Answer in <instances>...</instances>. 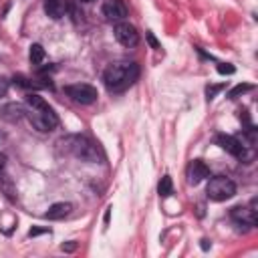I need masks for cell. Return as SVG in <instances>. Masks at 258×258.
Wrapping results in <instances>:
<instances>
[{"instance_id": "1", "label": "cell", "mask_w": 258, "mask_h": 258, "mask_svg": "<svg viewBox=\"0 0 258 258\" xmlns=\"http://www.w3.org/2000/svg\"><path fill=\"white\" fill-rule=\"evenodd\" d=\"M26 105H28V121L30 125L40 131V133H46V131H52L56 125H58V117L54 113V109L36 93H28L26 95Z\"/></svg>"}, {"instance_id": "2", "label": "cell", "mask_w": 258, "mask_h": 258, "mask_svg": "<svg viewBox=\"0 0 258 258\" xmlns=\"http://www.w3.org/2000/svg\"><path fill=\"white\" fill-rule=\"evenodd\" d=\"M139 77V67L137 62H129V60H121V62H111L105 73H103V83L109 91L113 93H121L127 87H131Z\"/></svg>"}, {"instance_id": "3", "label": "cell", "mask_w": 258, "mask_h": 258, "mask_svg": "<svg viewBox=\"0 0 258 258\" xmlns=\"http://www.w3.org/2000/svg\"><path fill=\"white\" fill-rule=\"evenodd\" d=\"M56 149L64 155H73V157H77L81 161H87V163L101 161L99 147L85 135H64L56 141Z\"/></svg>"}, {"instance_id": "4", "label": "cell", "mask_w": 258, "mask_h": 258, "mask_svg": "<svg viewBox=\"0 0 258 258\" xmlns=\"http://www.w3.org/2000/svg\"><path fill=\"white\" fill-rule=\"evenodd\" d=\"M206 194L214 202H224V200H230L236 196V183L230 177L216 175V177H210V181L206 185Z\"/></svg>"}, {"instance_id": "5", "label": "cell", "mask_w": 258, "mask_h": 258, "mask_svg": "<svg viewBox=\"0 0 258 258\" xmlns=\"http://www.w3.org/2000/svg\"><path fill=\"white\" fill-rule=\"evenodd\" d=\"M64 93L75 101V103H81V105H91L97 101V89L93 85H87V83H75V85H67L64 87Z\"/></svg>"}, {"instance_id": "6", "label": "cell", "mask_w": 258, "mask_h": 258, "mask_svg": "<svg viewBox=\"0 0 258 258\" xmlns=\"http://www.w3.org/2000/svg\"><path fill=\"white\" fill-rule=\"evenodd\" d=\"M230 216L236 224L242 226H256L258 216H256V200L250 202V206H236L230 210Z\"/></svg>"}, {"instance_id": "7", "label": "cell", "mask_w": 258, "mask_h": 258, "mask_svg": "<svg viewBox=\"0 0 258 258\" xmlns=\"http://www.w3.org/2000/svg\"><path fill=\"white\" fill-rule=\"evenodd\" d=\"M115 38H117L123 46L131 48V46H137V42H139V32H137V28H135L133 24L121 20V22L115 24Z\"/></svg>"}, {"instance_id": "8", "label": "cell", "mask_w": 258, "mask_h": 258, "mask_svg": "<svg viewBox=\"0 0 258 258\" xmlns=\"http://www.w3.org/2000/svg\"><path fill=\"white\" fill-rule=\"evenodd\" d=\"M216 143H218L226 153H230V155L236 157V159H244V157H246V147L242 145V141H238V139L232 137V135L220 133V135L216 137Z\"/></svg>"}, {"instance_id": "9", "label": "cell", "mask_w": 258, "mask_h": 258, "mask_svg": "<svg viewBox=\"0 0 258 258\" xmlns=\"http://www.w3.org/2000/svg\"><path fill=\"white\" fill-rule=\"evenodd\" d=\"M103 16L113 22H121L127 16V6L123 0H105L103 2Z\"/></svg>"}, {"instance_id": "10", "label": "cell", "mask_w": 258, "mask_h": 258, "mask_svg": "<svg viewBox=\"0 0 258 258\" xmlns=\"http://www.w3.org/2000/svg\"><path fill=\"white\" fill-rule=\"evenodd\" d=\"M210 175V167L202 161V159H194L189 165H187V181L191 185H198L202 179H206Z\"/></svg>"}, {"instance_id": "11", "label": "cell", "mask_w": 258, "mask_h": 258, "mask_svg": "<svg viewBox=\"0 0 258 258\" xmlns=\"http://www.w3.org/2000/svg\"><path fill=\"white\" fill-rule=\"evenodd\" d=\"M67 10H69V0H44V12L54 20L62 18Z\"/></svg>"}, {"instance_id": "12", "label": "cell", "mask_w": 258, "mask_h": 258, "mask_svg": "<svg viewBox=\"0 0 258 258\" xmlns=\"http://www.w3.org/2000/svg\"><path fill=\"white\" fill-rule=\"evenodd\" d=\"M24 113H26V109L22 105H18V103H8V105H4L0 109V117L6 119V121H12V123L18 121V119H22Z\"/></svg>"}, {"instance_id": "13", "label": "cell", "mask_w": 258, "mask_h": 258, "mask_svg": "<svg viewBox=\"0 0 258 258\" xmlns=\"http://www.w3.org/2000/svg\"><path fill=\"white\" fill-rule=\"evenodd\" d=\"M71 210H73V204H69V202H58V204H52L44 216H46L48 220H62L64 216L71 214Z\"/></svg>"}, {"instance_id": "14", "label": "cell", "mask_w": 258, "mask_h": 258, "mask_svg": "<svg viewBox=\"0 0 258 258\" xmlns=\"http://www.w3.org/2000/svg\"><path fill=\"white\" fill-rule=\"evenodd\" d=\"M28 56H30V62H32V64H40V62L44 60L46 52H44V48H42L40 44H32V46H30Z\"/></svg>"}, {"instance_id": "15", "label": "cell", "mask_w": 258, "mask_h": 258, "mask_svg": "<svg viewBox=\"0 0 258 258\" xmlns=\"http://www.w3.org/2000/svg\"><path fill=\"white\" fill-rule=\"evenodd\" d=\"M157 191H159L161 198H167V196L173 194V183H171V177H169V175H163V177H161V181H159V185H157Z\"/></svg>"}, {"instance_id": "16", "label": "cell", "mask_w": 258, "mask_h": 258, "mask_svg": "<svg viewBox=\"0 0 258 258\" xmlns=\"http://www.w3.org/2000/svg\"><path fill=\"white\" fill-rule=\"evenodd\" d=\"M252 89H254L252 85H236V87L228 93V97H230V99H236V97H240V95H244L246 91H252Z\"/></svg>"}, {"instance_id": "17", "label": "cell", "mask_w": 258, "mask_h": 258, "mask_svg": "<svg viewBox=\"0 0 258 258\" xmlns=\"http://www.w3.org/2000/svg\"><path fill=\"white\" fill-rule=\"evenodd\" d=\"M224 87H226L224 83H220V85H210V87L206 89V95H208V99H214V97H216V93H218V91H222Z\"/></svg>"}, {"instance_id": "18", "label": "cell", "mask_w": 258, "mask_h": 258, "mask_svg": "<svg viewBox=\"0 0 258 258\" xmlns=\"http://www.w3.org/2000/svg\"><path fill=\"white\" fill-rule=\"evenodd\" d=\"M218 71H220L222 75H224V73H226V75H232V73H234V67H232V64H224V62H220V64H218Z\"/></svg>"}, {"instance_id": "19", "label": "cell", "mask_w": 258, "mask_h": 258, "mask_svg": "<svg viewBox=\"0 0 258 258\" xmlns=\"http://www.w3.org/2000/svg\"><path fill=\"white\" fill-rule=\"evenodd\" d=\"M147 40H149V44H151L153 48H159V44H157V40L153 38V34H151V32H147Z\"/></svg>"}, {"instance_id": "20", "label": "cell", "mask_w": 258, "mask_h": 258, "mask_svg": "<svg viewBox=\"0 0 258 258\" xmlns=\"http://www.w3.org/2000/svg\"><path fill=\"white\" fill-rule=\"evenodd\" d=\"M4 165H6V155H4V153H0V173H2Z\"/></svg>"}, {"instance_id": "21", "label": "cell", "mask_w": 258, "mask_h": 258, "mask_svg": "<svg viewBox=\"0 0 258 258\" xmlns=\"http://www.w3.org/2000/svg\"><path fill=\"white\" fill-rule=\"evenodd\" d=\"M81 2H93V0H81Z\"/></svg>"}]
</instances>
